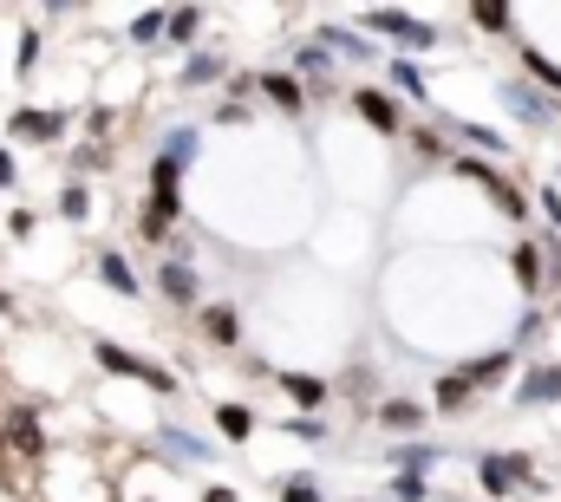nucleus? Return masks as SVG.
<instances>
[{
    "instance_id": "nucleus-22",
    "label": "nucleus",
    "mask_w": 561,
    "mask_h": 502,
    "mask_svg": "<svg viewBox=\"0 0 561 502\" xmlns=\"http://www.w3.org/2000/svg\"><path fill=\"white\" fill-rule=\"evenodd\" d=\"M392 85H399V92H412V99H424V79H419V66H405V59H392Z\"/></svg>"
},
{
    "instance_id": "nucleus-31",
    "label": "nucleus",
    "mask_w": 561,
    "mask_h": 502,
    "mask_svg": "<svg viewBox=\"0 0 561 502\" xmlns=\"http://www.w3.org/2000/svg\"><path fill=\"white\" fill-rule=\"evenodd\" d=\"M463 398H470V385H463V378H444V385H437V404H463Z\"/></svg>"
},
{
    "instance_id": "nucleus-24",
    "label": "nucleus",
    "mask_w": 561,
    "mask_h": 502,
    "mask_svg": "<svg viewBox=\"0 0 561 502\" xmlns=\"http://www.w3.org/2000/svg\"><path fill=\"white\" fill-rule=\"evenodd\" d=\"M470 20H477V26H490V33H503V26H510V13H503V7H490V0H477V7H470Z\"/></svg>"
},
{
    "instance_id": "nucleus-9",
    "label": "nucleus",
    "mask_w": 561,
    "mask_h": 502,
    "mask_svg": "<svg viewBox=\"0 0 561 502\" xmlns=\"http://www.w3.org/2000/svg\"><path fill=\"white\" fill-rule=\"evenodd\" d=\"M503 99H510L516 118H529V125H556V105H549V99H536V92H523V85H510Z\"/></svg>"
},
{
    "instance_id": "nucleus-36",
    "label": "nucleus",
    "mask_w": 561,
    "mask_h": 502,
    "mask_svg": "<svg viewBox=\"0 0 561 502\" xmlns=\"http://www.w3.org/2000/svg\"><path fill=\"white\" fill-rule=\"evenodd\" d=\"M0 307H13V300H7V287H0Z\"/></svg>"
},
{
    "instance_id": "nucleus-12",
    "label": "nucleus",
    "mask_w": 561,
    "mask_h": 502,
    "mask_svg": "<svg viewBox=\"0 0 561 502\" xmlns=\"http://www.w3.org/2000/svg\"><path fill=\"white\" fill-rule=\"evenodd\" d=\"M510 373V353H490V360H470V366H463V385H470V391H477V385H496V378Z\"/></svg>"
},
{
    "instance_id": "nucleus-18",
    "label": "nucleus",
    "mask_w": 561,
    "mask_h": 502,
    "mask_svg": "<svg viewBox=\"0 0 561 502\" xmlns=\"http://www.w3.org/2000/svg\"><path fill=\"white\" fill-rule=\"evenodd\" d=\"M280 391H294L300 404H320V398H327V385H320V378H307V373H280Z\"/></svg>"
},
{
    "instance_id": "nucleus-3",
    "label": "nucleus",
    "mask_w": 561,
    "mask_h": 502,
    "mask_svg": "<svg viewBox=\"0 0 561 502\" xmlns=\"http://www.w3.org/2000/svg\"><path fill=\"white\" fill-rule=\"evenodd\" d=\"M457 170H463L470 183H483V190H490V203H496V209H503L510 223H523V216H529V203H523V196H516V190H510V183H503V176H496L490 163H483V157H463Z\"/></svg>"
},
{
    "instance_id": "nucleus-15",
    "label": "nucleus",
    "mask_w": 561,
    "mask_h": 502,
    "mask_svg": "<svg viewBox=\"0 0 561 502\" xmlns=\"http://www.w3.org/2000/svg\"><path fill=\"white\" fill-rule=\"evenodd\" d=\"M163 450H170V457H183V464H203V457H209V444H203V437H190V431H176V424L163 431Z\"/></svg>"
},
{
    "instance_id": "nucleus-28",
    "label": "nucleus",
    "mask_w": 561,
    "mask_h": 502,
    "mask_svg": "<svg viewBox=\"0 0 561 502\" xmlns=\"http://www.w3.org/2000/svg\"><path fill=\"white\" fill-rule=\"evenodd\" d=\"M457 130H463L470 144H490V150H510V144H503V137H496V130H490V125H457Z\"/></svg>"
},
{
    "instance_id": "nucleus-5",
    "label": "nucleus",
    "mask_w": 561,
    "mask_h": 502,
    "mask_svg": "<svg viewBox=\"0 0 561 502\" xmlns=\"http://www.w3.org/2000/svg\"><path fill=\"white\" fill-rule=\"evenodd\" d=\"M353 112H359L373 130H399V105H392L386 92H373V85H366V92H353Z\"/></svg>"
},
{
    "instance_id": "nucleus-17",
    "label": "nucleus",
    "mask_w": 561,
    "mask_h": 502,
    "mask_svg": "<svg viewBox=\"0 0 561 502\" xmlns=\"http://www.w3.org/2000/svg\"><path fill=\"white\" fill-rule=\"evenodd\" d=\"M13 130H20V137H46V144H53V137H59V118H53V112H13Z\"/></svg>"
},
{
    "instance_id": "nucleus-32",
    "label": "nucleus",
    "mask_w": 561,
    "mask_h": 502,
    "mask_svg": "<svg viewBox=\"0 0 561 502\" xmlns=\"http://www.w3.org/2000/svg\"><path fill=\"white\" fill-rule=\"evenodd\" d=\"M13 437H20V444H26V450H39V424H33V418H26V411H20V418H13Z\"/></svg>"
},
{
    "instance_id": "nucleus-29",
    "label": "nucleus",
    "mask_w": 561,
    "mask_h": 502,
    "mask_svg": "<svg viewBox=\"0 0 561 502\" xmlns=\"http://www.w3.org/2000/svg\"><path fill=\"white\" fill-rule=\"evenodd\" d=\"M183 79H190V85H203V79H216V59H209V53H203V59H190V66H183Z\"/></svg>"
},
{
    "instance_id": "nucleus-13",
    "label": "nucleus",
    "mask_w": 561,
    "mask_h": 502,
    "mask_svg": "<svg viewBox=\"0 0 561 502\" xmlns=\"http://www.w3.org/2000/svg\"><path fill=\"white\" fill-rule=\"evenodd\" d=\"M262 99H275L280 112H300V105H307V99H300V85H294L287 72H268V79H262Z\"/></svg>"
},
{
    "instance_id": "nucleus-21",
    "label": "nucleus",
    "mask_w": 561,
    "mask_h": 502,
    "mask_svg": "<svg viewBox=\"0 0 561 502\" xmlns=\"http://www.w3.org/2000/svg\"><path fill=\"white\" fill-rule=\"evenodd\" d=\"M196 26H203V13H196V7L170 13V39H176V46H183V39H196Z\"/></svg>"
},
{
    "instance_id": "nucleus-30",
    "label": "nucleus",
    "mask_w": 561,
    "mask_h": 502,
    "mask_svg": "<svg viewBox=\"0 0 561 502\" xmlns=\"http://www.w3.org/2000/svg\"><path fill=\"white\" fill-rule=\"evenodd\" d=\"M59 216H72V223H79V216H85V190H79V183H72V190H66V196H59Z\"/></svg>"
},
{
    "instance_id": "nucleus-16",
    "label": "nucleus",
    "mask_w": 561,
    "mask_h": 502,
    "mask_svg": "<svg viewBox=\"0 0 561 502\" xmlns=\"http://www.w3.org/2000/svg\"><path fill=\"white\" fill-rule=\"evenodd\" d=\"M386 464H399V477H424V470L437 464V450H424V444H405V450H392Z\"/></svg>"
},
{
    "instance_id": "nucleus-34",
    "label": "nucleus",
    "mask_w": 561,
    "mask_h": 502,
    "mask_svg": "<svg viewBox=\"0 0 561 502\" xmlns=\"http://www.w3.org/2000/svg\"><path fill=\"white\" fill-rule=\"evenodd\" d=\"M0 183H13V157L7 150H0Z\"/></svg>"
},
{
    "instance_id": "nucleus-35",
    "label": "nucleus",
    "mask_w": 561,
    "mask_h": 502,
    "mask_svg": "<svg viewBox=\"0 0 561 502\" xmlns=\"http://www.w3.org/2000/svg\"><path fill=\"white\" fill-rule=\"evenodd\" d=\"M203 502H236V490H209Z\"/></svg>"
},
{
    "instance_id": "nucleus-27",
    "label": "nucleus",
    "mask_w": 561,
    "mask_h": 502,
    "mask_svg": "<svg viewBox=\"0 0 561 502\" xmlns=\"http://www.w3.org/2000/svg\"><path fill=\"white\" fill-rule=\"evenodd\" d=\"M280 502H320V490L307 477H294V483H280Z\"/></svg>"
},
{
    "instance_id": "nucleus-7",
    "label": "nucleus",
    "mask_w": 561,
    "mask_h": 502,
    "mask_svg": "<svg viewBox=\"0 0 561 502\" xmlns=\"http://www.w3.org/2000/svg\"><path fill=\"white\" fill-rule=\"evenodd\" d=\"M379 424L386 431H399V437H412L424 424V404H412V398H392V404H379Z\"/></svg>"
},
{
    "instance_id": "nucleus-25",
    "label": "nucleus",
    "mask_w": 561,
    "mask_h": 502,
    "mask_svg": "<svg viewBox=\"0 0 561 502\" xmlns=\"http://www.w3.org/2000/svg\"><path fill=\"white\" fill-rule=\"evenodd\" d=\"M157 33H170V13H138V26H131V39H157Z\"/></svg>"
},
{
    "instance_id": "nucleus-1",
    "label": "nucleus",
    "mask_w": 561,
    "mask_h": 502,
    "mask_svg": "<svg viewBox=\"0 0 561 502\" xmlns=\"http://www.w3.org/2000/svg\"><path fill=\"white\" fill-rule=\"evenodd\" d=\"M99 366H105V373H118V378H138V385H150V391H170V385H176L163 366H150V360L125 353V346H112V340H99Z\"/></svg>"
},
{
    "instance_id": "nucleus-4",
    "label": "nucleus",
    "mask_w": 561,
    "mask_h": 502,
    "mask_svg": "<svg viewBox=\"0 0 561 502\" xmlns=\"http://www.w3.org/2000/svg\"><path fill=\"white\" fill-rule=\"evenodd\" d=\"M477 483H483L490 497H510V490H523V483H536V477H529V457H483V464H477Z\"/></svg>"
},
{
    "instance_id": "nucleus-11",
    "label": "nucleus",
    "mask_w": 561,
    "mask_h": 502,
    "mask_svg": "<svg viewBox=\"0 0 561 502\" xmlns=\"http://www.w3.org/2000/svg\"><path fill=\"white\" fill-rule=\"evenodd\" d=\"M216 431H222L229 444H242V437L255 431V418H249V404H216Z\"/></svg>"
},
{
    "instance_id": "nucleus-19",
    "label": "nucleus",
    "mask_w": 561,
    "mask_h": 502,
    "mask_svg": "<svg viewBox=\"0 0 561 502\" xmlns=\"http://www.w3.org/2000/svg\"><path fill=\"white\" fill-rule=\"evenodd\" d=\"M510 254H516V281L536 294V281H542V261H536V254H542V249H536V242H523V249H510Z\"/></svg>"
},
{
    "instance_id": "nucleus-20",
    "label": "nucleus",
    "mask_w": 561,
    "mask_h": 502,
    "mask_svg": "<svg viewBox=\"0 0 561 502\" xmlns=\"http://www.w3.org/2000/svg\"><path fill=\"white\" fill-rule=\"evenodd\" d=\"M163 157H170V163L183 170V163L196 157V130H170V137H163Z\"/></svg>"
},
{
    "instance_id": "nucleus-2",
    "label": "nucleus",
    "mask_w": 561,
    "mask_h": 502,
    "mask_svg": "<svg viewBox=\"0 0 561 502\" xmlns=\"http://www.w3.org/2000/svg\"><path fill=\"white\" fill-rule=\"evenodd\" d=\"M366 26H373L379 39H399V46H437V33H431L424 20H412V13H392V7H373V13H366Z\"/></svg>"
},
{
    "instance_id": "nucleus-14",
    "label": "nucleus",
    "mask_w": 561,
    "mask_h": 502,
    "mask_svg": "<svg viewBox=\"0 0 561 502\" xmlns=\"http://www.w3.org/2000/svg\"><path fill=\"white\" fill-rule=\"evenodd\" d=\"M99 281L118 287V294H138V274H131V261H118V254H99Z\"/></svg>"
},
{
    "instance_id": "nucleus-26",
    "label": "nucleus",
    "mask_w": 561,
    "mask_h": 502,
    "mask_svg": "<svg viewBox=\"0 0 561 502\" xmlns=\"http://www.w3.org/2000/svg\"><path fill=\"white\" fill-rule=\"evenodd\" d=\"M333 46H340L346 59H373V53H379V46H366V39H353V33H333Z\"/></svg>"
},
{
    "instance_id": "nucleus-10",
    "label": "nucleus",
    "mask_w": 561,
    "mask_h": 502,
    "mask_svg": "<svg viewBox=\"0 0 561 502\" xmlns=\"http://www.w3.org/2000/svg\"><path fill=\"white\" fill-rule=\"evenodd\" d=\"M203 333H209L216 346H236V340H242V320H236V307H209V313H203Z\"/></svg>"
},
{
    "instance_id": "nucleus-33",
    "label": "nucleus",
    "mask_w": 561,
    "mask_h": 502,
    "mask_svg": "<svg viewBox=\"0 0 561 502\" xmlns=\"http://www.w3.org/2000/svg\"><path fill=\"white\" fill-rule=\"evenodd\" d=\"M287 431H294V437H327V424H320V418H287Z\"/></svg>"
},
{
    "instance_id": "nucleus-23",
    "label": "nucleus",
    "mask_w": 561,
    "mask_h": 502,
    "mask_svg": "<svg viewBox=\"0 0 561 502\" xmlns=\"http://www.w3.org/2000/svg\"><path fill=\"white\" fill-rule=\"evenodd\" d=\"M523 66H529V72H536V79H542V85H556V92H561V66H549V59H542V53H536V46H529V53H523Z\"/></svg>"
},
{
    "instance_id": "nucleus-6",
    "label": "nucleus",
    "mask_w": 561,
    "mask_h": 502,
    "mask_svg": "<svg viewBox=\"0 0 561 502\" xmlns=\"http://www.w3.org/2000/svg\"><path fill=\"white\" fill-rule=\"evenodd\" d=\"M157 287H163V294H170V300H183V307H190V300H196V274H190V267H183V261H176V254H170V261H163V267H157Z\"/></svg>"
},
{
    "instance_id": "nucleus-8",
    "label": "nucleus",
    "mask_w": 561,
    "mask_h": 502,
    "mask_svg": "<svg viewBox=\"0 0 561 502\" xmlns=\"http://www.w3.org/2000/svg\"><path fill=\"white\" fill-rule=\"evenodd\" d=\"M516 398L523 404H542V398H561V366H536V373L516 385Z\"/></svg>"
}]
</instances>
